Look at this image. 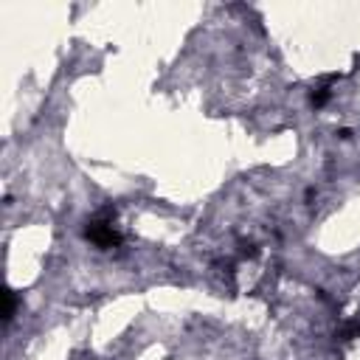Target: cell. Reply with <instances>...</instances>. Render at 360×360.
Wrapping results in <instances>:
<instances>
[{"mask_svg":"<svg viewBox=\"0 0 360 360\" xmlns=\"http://www.w3.org/2000/svg\"><path fill=\"white\" fill-rule=\"evenodd\" d=\"M87 239L96 242L98 248H112V245H118V233H115V228H112V219H107V217L93 219L90 228H87Z\"/></svg>","mask_w":360,"mask_h":360,"instance_id":"obj_1","label":"cell"},{"mask_svg":"<svg viewBox=\"0 0 360 360\" xmlns=\"http://www.w3.org/2000/svg\"><path fill=\"white\" fill-rule=\"evenodd\" d=\"M11 315H14V292H11V290H6V312H3V318H6V321H11Z\"/></svg>","mask_w":360,"mask_h":360,"instance_id":"obj_2","label":"cell"}]
</instances>
